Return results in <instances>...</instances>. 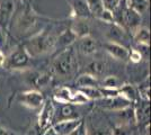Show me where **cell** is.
<instances>
[{"instance_id": "3957f363", "label": "cell", "mask_w": 151, "mask_h": 135, "mask_svg": "<svg viewBox=\"0 0 151 135\" xmlns=\"http://www.w3.org/2000/svg\"><path fill=\"white\" fill-rule=\"evenodd\" d=\"M31 62V56L27 53L24 46H19L16 47L13 52L9 53V55L5 58L4 66L7 69H12V70H19V69H24L29 65Z\"/></svg>"}, {"instance_id": "836d02e7", "label": "cell", "mask_w": 151, "mask_h": 135, "mask_svg": "<svg viewBox=\"0 0 151 135\" xmlns=\"http://www.w3.org/2000/svg\"><path fill=\"white\" fill-rule=\"evenodd\" d=\"M5 43H6V35H5V32H4L2 27H0V50L5 45Z\"/></svg>"}, {"instance_id": "e0dca14e", "label": "cell", "mask_w": 151, "mask_h": 135, "mask_svg": "<svg viewBox=\"0 0 151 135\" xmlns=\"http://www.w3.org/2000/svg\"><path fill=\"white\" fill-rule=\"evenodd\" d=\"M117 116H119V118H120L121 121H122V124H124V125H131L132 123H135V115H134V109L131 108V107H126L124 109H121V110H117V111H115Z\"/></svg>"}, {"instance_id": "f1b7e54d", "label": "cell", "mask_w": 151, "mask_h": 135, "mask_svg": "<svg viewBox=\"0 0 151 135\" xmlns=\"http://www.w3.org/2000/svg\"><path fill=\"white\" fill-rule=\"evenodd\" d=\"M99 20L101 21H104V23H114L115 20H114V15H113V11L112 10H109V9H104L103 11H101L99 15H98V17H97Z\"/></svg>"}, {"instance_id": "ffe728a7", "label": "cell", "mask_w": 151, "mask_h": 135, "mask_svg": "<svg viewBox=\"0 0 151 135\" xmlns=\"http://www.w3.org/2000/svg\"><path fill=\"white\" fill-rule=\"evenodd\" d=\"M150 113V108H149V105L145 104V105H141L137 107L134 109V115H135V122L138 123H143L148 122L149 119V114Z\"/></svg>"}, {"instance_id": "2e32d148", "label": "cell", "mask_w": 151, "mask_h": 135, "mask_svg": "<svg viewBox=\"0 0 151 135\" xmlns=\"http://www.w3.org/2000/svg\"><path fill=\"white\" fill-rule=\"evenodd\" d=\"M73 14L77 18H83L86 19L90 16L89 9L86 4V0H75L73 1Z\"/></svg>"}, {"instance_id": "ac0fdd59", "label": "cell", "mask_w": 151, "mask_h": 135, "mask_svg": "<svg viewBox=\"0 0 151 135\" xmlns=\"http://www.w3.org/2000/svg\"><path fill=\"white\" fill-rule=\"evenodd\" d=\"M133 37L137 41L138 44H145L149 45V41H150V33L147 27H142L140 26L133 32Z\"/></svg>"}, {"instance_id": "4fadbf2b", "label": "cell", "mask_w": 151, "mask_h": 135, "mask_svg": "<svg viewBox=\"0 0 151 135\" xmlns=\"http://www.w3.org/2000/svg\"><path fill=\"white\" fill-rule=\"evenodd\" d=\"M70 29L73 32V34L77 36V39H80V37H83L86 35H89V32H90L88 23L83 18H77L73 21Z\"/></svg>"}, {"instance_id": "5bb4252c", "label": "cell", "mask_w": 151, "mask_h": 135, "mask_svg": "<svg viewBox=\"0 0 151 135\" xmlns=\"http://www.w3.org/2000/svg\"><path fill=\"white\" fill-rule=\"evenodd\" d=\"M107 72V64L104 62V61H101V60H95V61H91L88 65H87V72L86 73H89L91 76H94L95 78L101 77V76H104Z\"/></svg>"}, {"instance_id": "d6986e66", "label": "cell", "mask_w": 151, "mask_h": 135, "mask_svg": "<svg viewBox=\"0 0 151 135\" xmlns=\"http://www.w3.org/2000/svg\"><path fill=\"white\" fill-rule=\"evenodd\" d=\"M76 84L78 86V88L96 87V86H98V80H97V78H95L94 76H91L89 73H83L77 79Z\"/></svg>"}, {"instance_id": "ba28073f", "label": "cell", "mask_w": 151, "mask_h": 135, "mask_svg": "<svg viewBox=\"0 0 151 135\" xmlns=\"http://www.w3.org/2000/svg\"><path fill=\"white\" fill-rule=\"evenodd\" d=\"M15 1L14 0H1L0 1V27L8 26L14 14Z\"/></svg>"}, {"instance_id": "cb8c5ba5", "label": "cell", "mask_w": 151, "mask_h": 135, "mask_svg": "<svg viewBox=\"0 0 151 135\" xmlns=\"http://www.w3.org/2000/svg\"><path fill=\"white\" fill-rule=\"evenodd\" d=\"M71 95H72V90L69 88L62 87L58 90L54 95V99L59 101V103L63 104H70V99H71Z\"/></svg>"}, {"instance_id": "f546056e", "label": "cell", "mask_w": 151, "mask_h": 135, "mask_svg": "<svg viewBox=\"0 0 151 135\" xmlns=\"http://www.w3.org/2000/svg\"><path fill=\"white\" fill-rule=\"evenodd\" d=\"M108 35H109V37L113 39L112 42L114 41H116L117 39H121V37H123V31H122V28H120L119 26H115L113 28H111V31L108 33Z\"/></svg>"}, {"instance_id": "6da1fadb", "label": "cell", "mask_w": 151, "mask_h": 135, "mask_svg": "<svg viewBox=\"0 0 151 135\" xmlns=\"http://www.w3.org/2000/svg\"><path fill=\"white\" fill-rule=\"evenodd\" d=\"M55 43L57 39L51 35L50 33L41 32L33 36L25 44V50L29 54V56H40L44 55L46 53H50L53 50H55Z\"/></svg>"}, {"instance_id": "603a6c76", "label": "cell", "mask_w": 151, "mask_h": 135, "mask_svg": "<svg viewBox=\"0 0 151 135\" xmlns=\"http://www.w3.org/2000/svg\"><path fill=\"white\" fill-rule=\"evenodd\" d=\"M85 96L88 98L89 100H99L103 98V95L101 92V89L97 87H86V88H79Z\"/></svg>"}, {"instance_id": "8992f818", "label": "cell", "mask_w": 151, "mask_h": 135, "mask_svg": "<svg viewBox=\"0 0 151 135\" xmlns=\"http://www.w3.org/2000/svg\"><path fill=\"white\" fill-rule=\"evenodd\" d=\"M99 100H101L99 105L103 108L113 110V111H117V110L124 109L126 107H130V104H131L127 99H125L121 95L113 97V98H101Z\"/></svg>"}, {"instance_id": "74e56055", "label": "cell", "mask_w": 151, "mask_h": 135, "mask_svg": "<svg viewBox=\"0 0 151 135\" xmlns=\"http://www.w3.org/2000/svg\"><path fill=\"white\" fill-rule=\"evenodd\" d=\"M0 1H1V0H0Z\"/></svg>"}, {"instance_id": "9c48e42d", "label": "cell", "mask_w": 151, "mask_h": 135, "mask_svg": "<svg viewBox=\"0 0 151 135\" xmlns=\"http://www.w3.org/2000/svg\"><path fill=\"white\" fill-rule=\"evenodd\" d=\"M105 50L112 58L116 60H125L129 58V50L116 42H107L105 44Z\"/></svg>"}, {"instance_id": "5b68a950", "label": "cell", "mask_w": 151, "mask_h": 135, "mask_svg": "<svg viewBox=\"0 0 151 135\" xmlns=\"http://www.w3.org/2000/svg\"><path fill=\"white\" fill-rule=\"evenodd\" d=\"M54 106L51 100L44 101V104L41 107L40 116H38V126L42 129H46L50 127L53 118H54Z\"/></svg>"}, {"instance_id": "9a60e30c", "label": "cell", "mask_w": 151, "mask_h": 135, "mask_svg": "<svg viewBox=\"0 0 151 135\" xmlns=\"http://www.w3.org/2000/svg\"><path fill=\"white\" fill-rule=\"evenodd\" d=\"M119 92L122 97H124L125 99H127L130 103L132 101H137L139 98V92L138 90L135 89L131 84H122L119 89Z\"/></svg>"}, {"instance_id": "8d00e7d4", "label": "cell", "mask_w": 151, "mask_h": 135, "mask_svg": "<svg viewBox=\"0 0 151 135\" xmlns=\"http://www.w3.org/2000/svg\"><path fill=\"white\" fill-rule=\"evenodd\" d=\"M5 55H4V53L1 52V50H0V66L4 64V62H5Z\"/></svg>"}, {"instance_id": "7402d4cb", "label": "cell", "mask_w": 151, "mask_h": 135, "mask_svg": "<svg viewBox=\"0 0 151 135\" xmlns=\"http://www.w3.org/2000/svg\"><path fill=\"white\" fill-rule=\"evenodd\" d=\"M79 115L78 113L75 110L73 106L71 104H67L64 105L61 109V116H60V119L59 121H64V119H78ZM58 121V122H59Z\"/></svg>"}, {"instance_id": "30bf717a", "label": "cell", "mask_w": 151, "mask_h": 135, "mask_svg": "<svg viewBox=\"0 0 151 135\" xmlns=\"http://www.w3.org/2000/svg\"><path fill=\"white\" fill-rule=\"evenodd\" d=\"M81 119H64V121H59L52 127L59 135H69L73 129L80 124Z\"/></svg>"}, {"instance_id": "44dd1931", "label": "cell", "mask_w": 151, "mask_h": 135, "mask_svg": "<svg viewBox=\"0 0 151 135\" xmlns=\"http://www.w3.org/2000/svg\"><path fill=\"white\" fill-rule=\"evenodd\" d=\"M86 4L90 15H93L95 17H98V15L105 9L103 0H86Z\"/></svg>"}, {"instance_id": "d590c367", "label": "cell", "mask_w": 151, "mask_h": 135, "mask_svg": "<svg viewBox=\"0 0 151 135\" xmlns=\"http://www.w3.org/2000/svg\"><path fill=\"white\" fill-rule=\"evenodd\" d=\"M0 135H10V134H9V132L6 129H4V127L0 126Z\"/></svg>"}, {"instance_id": "8fae6325", "label": "cell", "mask_w": 151, "mask_h": 135, "mask_svg": "<svg viewBox=\"0 0 151 135\" xmlns=\"http://www.w3.org/2000/svg\"><path fill=\"white\" fill-rule=\"evenodd\" d=\"M78 49L85 55H91L97 51V43L90 35H86L79 39Z\"/></svg>"}, {"instance_id": "52a82bcc", "label": "cell", "mask_w": 151, "mask_h": 135, "mask_svg": "<svg viewBox=\"0 0 151 135\" xmlns=\"http://www.w3.org/2000/svg\"><path fill=\"white\" fill-rule=\"evenodd\" d=\"M36 23V16L31 9H26L24 13L19 15L18 19L16 21V27L20 33H26L29 31Z\"/></svg>"}, {"instance_id": "7c38bea8", "label": "cell", "mask_w": 151, "mask_h": 135, "mask_svg": "<svg viewBox=\"0 0 151 135\" xmlns=\"http://www.w3.org/2000/svg\"><path fill=\"white\" fill-rule=\"evenodd\" d=\"M77 41V36H76L73 32L71 29H65L64 32L57 39V43H55V49L57 47H62V49H67L70 47L71 45Z\"/></svg>"}, {"instance_id": "4316f807", "label": "cell", "mask_w": 151, "mask_h": 135, "mask_svg": "<svg viewBox=\"0 0 151 135\" xmlns=\"http://www.w3.org/2000/svg\"><path fill=\"white\" fill-rule=\"evenodd\" d=\"M51 77L49 74H44V73H37L35 74V77L33 79V84L37 87H46L50 84Z\"/></svg>"}, {"instance_id": "e575fe53", "label": "cell", "mask_w": 151, "mask_h": 135, "mask_svg": "<svg viewBox=\"0 0 151 135\" xmlns=\"http://www.w3.org/2000/svg\"><path fill=\"white\" fill-rule=\"evenodd\" d=\"M43 135H59V134L54 131V129H53L52 126H50V127H47V129H45V132Z\"/></svg>"}, {"instance_id": "484cf974", "label": "cell", "mask_w": 151, "mask_h": 135, "mask_svg": "<svg viewBox=\"0 0 151 135\" xmlns=\"http://www.w3.org/2000/svg\"><path fill=\"white\" fill-rule=\"evenodd\" d=\"M89 101L90 100L79 89L77 90V91H72L70 104H72V105H85V104L89 103Z\"/></svg>"}, {"instance_id": "1f68e13d", "label": "cell", "mask_w": 151, "mask_h": 135, "mask_svg": "<svg viewBox=\"0 0 151 135\" xmlns=\"http://www.w3.org/2000/svg\"><path fill=\"white\" fill-rule=\"evenodd\" d=\"M69 135H87V129H86V125H85V123L80 122V124L76 127Z\"/></svg>"}, {"instance_id": "d4e9b609", "label": "cell", "mask_w": 151, "mask_h": 135, "mask_svg": "<svg viewBox=\"0 0 151 135\" xmlns=\"http://www.w3.org/2000/svg\"><path fill=\"white\" fill-rule=\"evenodd\" d=\"M127 7L137 10L138 13H143L148 7V0H126Z\"/></svg>"}, {"instance_id": "4dcf8cb0", "label": "cell", "mask_w": 151, "mask_h": 135, "mask_svg": "<svg viewBox=\"0 0 151 135\" xmlns=\"http://www.w3.org/2000/svg\"><path fill=\"white\" fill-rule=\"evenodd\" d=\"M113 135H130V131H129V125H124L121 124L119 126H116L113 129Z\"/></svg>"}, {"instance_id": "d6a6232c", "label": "cell", "mask_w": 151, "mask_h": 135, "mask_svg": "<svg viewBox=\"0 0 151 135\" xmlns=\"http://www.w3.org/2000/svg\"><path fill=\"white\" fill-rule=\"evenodd\" d=\"M129 59L134 63H139L142 60V55L140 54L138 50H132L131 52H129Z\"/></svg>"}, {"instance_id": "277c9868", "label": "cell", "mask_w": 151, "mask_h": 135, "mask_svg": "<svg viewBox=\"0 0 151 135\" xmlns=\"http://www.w3.org/2000/svg\"><path fill=\"white\" fill-rule=\"evenodd\" d=\"M19 101L31 109H41L44 104L43 95L37 90H28L19 96Z\"/></svg>"}, {"instance_id": "83f0119b", "label": "cell", "mask_w": 151, "mask_h": 135, "mask_svg": "<svg viewBox=\"0 0 151 135\" xmlns=\"http://www.w3.org/2000/svg\"><path fill=\"white\" fill-rule=\"evenodd\" d=\"M122 86V82L120 81V79H117L116 77H106L103 81V86L104 88H112V89H120V87Z\"/></svg>"}, {"instance_id": "7a4b0ae2", "label": "cell", "mask_w": 151, "mask_h": 135, "mask_svg": "<svg viewBox=\"0 0 151 135\" xmlns=\"http://www.w3.org/2000/svg\"><path fill=\"white\" fill-rule=\"evenodd\" d=\"M78 68V61L75 51L71 47L64 49L53 61L52 70L59 77H68Z\"/></svg>"}]
</instances>
